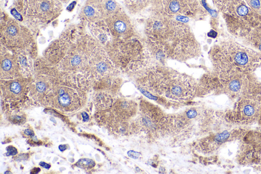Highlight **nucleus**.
<instances>
[{
    "label": "nucleus",
    "instance_id": "nucleus-16",
    "mask_svg": "<svg viewBox=\"0 0 261 174\" xmlns=\"http://www.w3.org/2000/svg\"><path fill=\"white\" fill-rule=\"evenodd\" d=\"M82 116L83 117L84 121H87L89 120V116L86 112H83L82 113Z\"/></svg>",
    "mask_w": 261,
    "mask_h": 174
},
{
    "label": "nucleus",
    "instance_id": "nucleus-13",
    "mask_svg": "<svg viewBox=\"0 0 261 174\" xmlns=\"http://www.w3.org/2000/svg\"><path fill=\"white\" fill-rule=\"evenodd\" d=\"M7 156H13L16 155L17 153V149L13 146H8L7 148Z\"/></svg>",
    "mask_w": 261,
    "mask_h": 174
},
{
    "label": "nucleus",
    "instance_id": "nucleus-6",
    "mask_svg": "<svg viewBox=\"0 0 261 174\" xmlns=\"http://www.w3.org/2000/svg\"><path fill=\"white\" fill-rule=\"evenodd\" d=\"M246 147L248 148L247 151H245L244 157L249 156V158L245 160L247 161L250 158H252L250 161L248 162V164H257L258 167V164L260 165L261 168V142L257 144L256 146L252 145H247Z\"/></svg>",
    "mask_w": 261,
    "mask_h": 174
},
{
    "label": "nucleus",
    "instance_id": "nucleus-3",
    "mask_svg": "<svg viewBox=\"0 0 261 174\" xmlns=\"http://www.w3.org/2000/svg\"><path fill=\"white\" fill-rule=\"evenodd\" d=\"M228 31L244 38L254 28L261 26V16L245 0H214Z\"/></svg>",
    "mask_w": 261,
    "mask_h": 174
},
{
    "label": "nucleus",
    "instance_id": "nucleus-7",
    "mask_svg": "<svg viewBox=\"0 0 261 174\" xmlns=\"http://www.w3.org/2000/svg\"><path fill=\"white\" fill-rule=\"evenodd\" d=\"M58 93L59 94L58 101L60 105L62 106H68L71 101V98L68 94L65 93L63 89H59Z\"/></svg>",
    "mask_w": 261,
    "mask_h": 174
},
{
    "label": "nucleus",
    "instance_id": "nucleus-14",
    "mask_svg": "<svg viewBox=\"0 0 261 174\" xmlns=\"http://www.w3.org/2000/svg\"><path fill=\"white\" fill-rule=\"evenodd\" d=\"M36 88L38 91L42 92L45 91L46 89V86L44 83L39 82L36 84Z\"/></svg>",
    "mask_w": 261,
    "mask_h": 174
},
{
    "label": "nucleus",
    "instance_id": "nucleus-2",
    "mask_svg": "<svg viewBox=\"0 0 261 174\" xmlns=\"http://www.w3.org/2000/svg\"><path fill=\"white\" fill-rule=\"evenodd\" d=\"M143 87L173 101H187L196 92V82L190 77L168 68H151L142 77Z\"/></svg>",
    "mask_w": 261,
    "mask_h": 174
},
{
    "label": "nucleus",
    "instance_id": "nucleus-5",
    "mask_svg": "<svg viewBox=\"0 0 261 174\" xmlns=\"http://www.w3.org/2000/svg\"><path fill=\"white\" fill-rule=\"evenodd\" d=\"M244 38V41L261 53V26L252 29Z\"/></svg>",
    "mask_w": 261,
    "mask_h": 174
},
{
    "label": "nucleus",
    "instance_id": "nucleus-11",
    "mask_svg": "<svg viewBox=\"0 0 261 174\" xmlns=\"http://www.w3.org/2000/svg\"><path fill=\"white\" fill-rule=\"evenodd\" d=\"M10 90L14 94L19 93L21 90V86L19 82L14 81L9 86Z\"/></svg>",
    "mask_w": 261,
    "mask_h": 174
},
{
    "label": "nucleus",
    "instance_id": "nucleus-8",
    "mask_svg": "<svg viewBox=\"0 0 261 174\" xmlns=\"http://www.w3.org/2000/svg\"><path fill=\"white\" fill-rule=\"evenodd\" d=\"M95 162L89 159H81L76 163V166L82 168H91L94 166Z\"/></svg>",
    "mask_w": 261,
    "mask_h": 174
},
{
    "label": "nucleus",
    "instance_id": "nucleus-17",
    "mask_svg": "<svg viewBox=\"0 0 261 174\" xmlns=\"http://www.w3.org/2000/svg\"><path fill=\"white\" fill-rule=\"evenodd\" d=\"M24 134L27 135L33 136L34 135L33 131L29 129H27L24 131Z\"/></svg>",
    "mask_w": 261,
    "mask_h": 174
},
{
    "label": "nucleus",
    "instance_id": "nucleus-10",
    "mask_svg": "<svg viewBox=\"0 0 261 174\" xmlns=\"http://www.w3.org/2000/svg\"><path fill=\"white\" fill-rule=\"evenodd\" d=\"M1 66L2 69L5 71H8L10 70L12 67V63L11 60L8 58H5L2 61Z\"/></svg>",
    "mask_w": 261,
    "mask_h": 174
},
{
    "label": "nucleus",
    "instance_id": "nucleus-1",
    "mask_svg": "<svg viewBox=\"0 0 261 174\" xmlns=\"http://www.w3.org/2000/svg\"><path fill=\"white\" fill-rule=\"evenodd\" d=\"M211 57L218 76L248 74L261 67V53L227 39L214 46Z\"/></svg>",
    "mask_w": 261,
    "mask_h": 174
},
{
    "label": "nucleus",
    "instance_id": "nucleus-20",
    "mask_svg": "<svg viewBox=\"0 0 261 174\" xmlns=\"http://www.w3.org/2000/svg\"><path fill=\"white\" fill-rule=\"evenodd\" d=\"M258 122L259 124V125L261 126V108H260L259 116V118H258Z\"/></svg>",
    "mask_w": 261,
    "mask_h": 174
},
{
    "label": "nucleus",
    "instance_id": "nucleus-18",
    "mask_svg": "<svg viewBox=\"0 0 261 174\" xmlns=\"http://www.w3.org/2000/svg\"><path fill=\"white\" fill-rule=\"evenodd\" d=\"M40 171V169L39 168L35 167L31 170V173H38Z\"/></svg>",
    "mask_w": 261,
    "mask_h": 174
},
{
    "label": "nucleus",
    "instance_id": "nucleus-4",
    "mask_svg": "<svg viewBox=\"0 0 261 174\" xmlns=\"http://www.w3.org/2000/svg\"><path fill=\"white\" fill-rule=\"evenodd\" d=\"M261 102L254 98H242L225 115L229 122L239 125H250L258 122Z\"/></svg>",
    "mask_w": 261,
    "mask_h": 174
},
{
    "label": "nucleus",
    "instance_id": "nucleus-12",
    "mask_svg": "<svg viewBox=\"0 0 261 174\" xmlns=\"http://www.w3.org/2000/svg\"><path fill=\"white\" fill-rule=\"evenodd\" d=\"M169 8L171 12L175 13L179 11L180 5L177 0H172L169 3Z\"/></svg>",
    "mask_w": 261,
    "mask_h": 174
},
{
    "label": "nucleus",
    "instance_id": "nucleus-9",
    "mask_svg": "<svg viewBox=\"0 0 261 174\" xmlns=\"http://www.w3.org/2000/svg\"><path fill=\"white\" fill-rule=\"evenodd\" d=\"M249 7L261 16V0H245Z\"/></svg>",
    "mask_w": 261,
    "mask_h": 174
},
{
    "label": "nucleus",
    "instance_id": "nucleus-15",
    "mask_svg": "<svg viewBox=\"0 0 261 174\" xmlns=\"http://www.w3.org/2000/svg\"><path fill=\"white\" fill-rule=\"evenodd\" d=\"M39 165L44 167V168H45L46 169H48L50 167V165L49 164H47L44 162H41L40 163H39Z\"/></svg>",
    "mask_w": 261,
    "mask_h": 174
},
{
    "label": "nucleus",
    "instance_id": "nucleus-19",
    "mask_svg": "<svg viewBox=\"0 0 261 174\" xmlns=\"http://www.w3.org/2000/svg\"><path fill=\"white\" fill-rule=\"evenodd\" d=\"M59 148L61 151H64L66 150L67 147L65 145H60L59 147Z\"/></svg>",
    "mask_w": 261,
    "mask_h": 174
}]
</instances>
